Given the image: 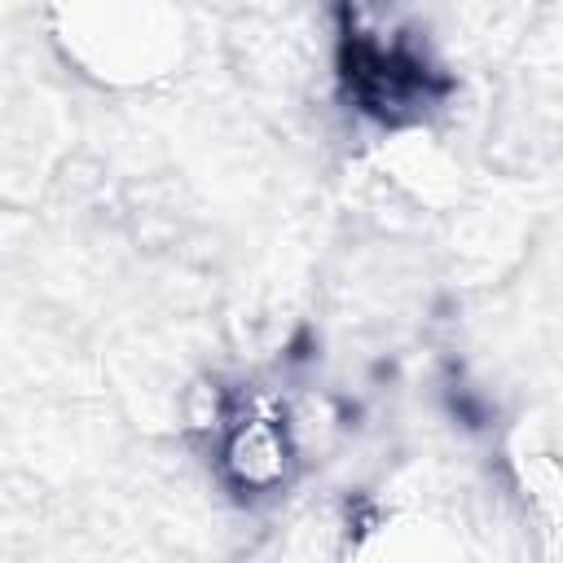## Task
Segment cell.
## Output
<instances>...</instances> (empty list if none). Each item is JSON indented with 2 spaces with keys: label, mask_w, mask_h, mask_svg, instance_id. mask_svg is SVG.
<instances>
[{
  "label": "cell",
  "mask_w": 563,
  "mask_h": 563,
  "mask_svg": "<svg viewBox=\"0 0 563 563\" xmlns=\"http://www.w3.org/2000/svg\"><path fill=\"white\" fill-rule=\"evenodd\" d=\"M220 462H224V471L233 475L238 488H251V493L277 488L290 471L286 422L264 405H246V413H229Z\"/></svg>",
  "instance_id": "cell-1"
}]
</instances>
